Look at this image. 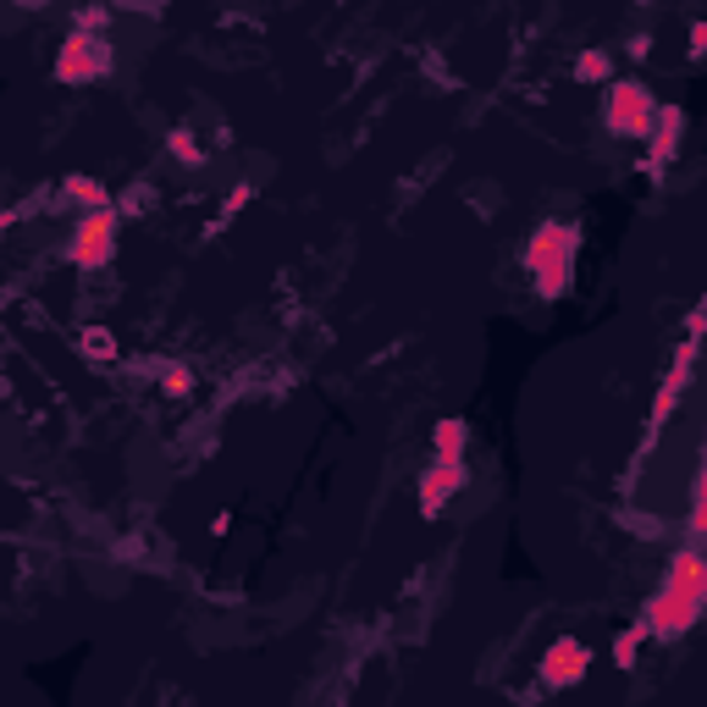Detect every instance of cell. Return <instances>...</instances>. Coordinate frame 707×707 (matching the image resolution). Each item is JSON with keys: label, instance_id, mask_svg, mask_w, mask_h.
<instances>
[{"label": "cell", "instance_id": "ac0fdd59", "mask_svg": "<svg viewBox=\"0 0 707 707\" xmlns=\"http://www.w3.org/2000/svg\"><path fill=\"white\" fill-rule=\"evenodd\" d=\"M686 50H691V61L707 56V22H691V45H686Z\"/></svg>", "mask_w": 707, "mask_h": 707}, {"label": "cell", "instance_id": "ffe728a7", "mask_svg": "<svg viewBox=\"0 0 707 707\" xmlns=\"http://www.w3.org/2000/svg\"><path fill=\"white\" fill-rule=\"evenodd\" d=\"M636 6H652V0H636Z\"/></svg>", "mask_w": 707, "mask_h": 707}, {"label": "cell", "instance_id": "9c48e42d", "mask_svg": "<svg viewBox=\"0 0 707 707\" xmlns=\"http://www.w3.org/2000/svg\"><path fill=\"white\" fill-rule=\"evenodd\" d=\"M680 139H686V111L680 106H658V122L647 134V166L664 171L675 155H680Z\"/></svg>", "mask_w": 707, "mask_h": 707}, {"label": "cell", "instance_id": "9a60e30c", "mask_svg": "<svg viewBox=\"0 0 707 707\" xmlns=\"http://www.w3.org/2000/svg\"><path fill=\"white\" fill-rule=\"evenodd\" d=\"M166 149H171V155H177L183 166H199V160H205V149H199V139H194L188 128H171V139H166Z\"/></svg>", "mask_w": 707, "mask_h": 707}, {"label": "cell", "instance_id": "5b68a950", "mask_svg": "<svg viewBox=\"0 0 707 707\" xmlns=\"http://www.w3.org/2000/svg\"><path fill=\"white\" fill-rule=\"evenodd\" d=\"M464 487H470V470H464V459H431V470L421 475V492H415V503H421V520H442V514H448V503H453Z\"/></svg>", "mask_w": 707, "mask_h": 707}, {"label": "cell", "instance_id": "8992f818", "mask_svg": "<svg viewBox=\"0 0 707 707\" xmlns=\"http://www.w3.org/2000/svg\"><path fill=\"white\" fill-rule=\"evenodd\" d=\"M586 669H591V647H586V641H575V636H559V641L542 652L537 680H542L548 691H569V686H580V680H586Z\"/></svg>", "mask_w": 707, "mask_h": 707}, {"label": "cell", "instance_id": "2e32d148", "mask_svg": "<svg viewBox=\"0 0 707 707\" xmlns=\"http://www.w3.org/2000/svg\"><path fill=\"white\" fill-rule=\"evenodd\" d=\"M691 531L707 537V442H703V475H697V492H691Z\"/></svg>", "mask_w": 707, "mask_h": 707}, {"label": "cell", "instance_id": "7a4b0ae2", "mask_svg": "<svg viewBox=\"0 0 707 707\" xmlns=\"http://www.w3.org/2000/svg\"><path fill=\"white\" fill-rule=\"evenodd\" d=\"M575 255H580V227L548 216V222L531 233V244H526L531 287H537L542 298H564L569 283H575Z\"/></svg>", "mask_w": 707, "mask_h": 707}, {"label": "cell", "instance_id": "5bb4252c", "mask_svg": "<svg viewBox=\"0 0 707 707\" xmlns=\"http://www.w3.org/2000/svg\"><path fill=\"white\" fill-rule=\"evenodd\" d=\"M67 199L84 205V210H100V205H106V183H95V177H67Z\"/></svg>", "mask_w": 707, "mask_h": 707}, {"label": "cell", "instance_id": "4fadbf2b", "mask_svg": "<svg viewBox=\"0 0 707 707\" xmlns=\"http://www.w3.org/2000/svg\"><path fill=\"white\" fill-rule=\"evenodd\" d=\"M78 348H84L95 365H111V360H117V337H111L106 326H84V332H78Z\"/></svg>", "mask_w": 707, "mask_h": 707}, {"label": "cell", "instance_id": "d6986e66", "mask_svg": "<svg viewBox=\"0 0 707 707\" xmlns=\"http://www.w3.org/2000/svg\"><path fill=\"white\" fill-rule=\"evenodd\" d=\"M625 50H630V56H636V61H641V56H652V39H647V33H636V39H630V45H625Z\"/></svg>", "mask_w": 707, "mask_h": 707}, {"label": "cell", "instance_id": "3957f363", "mask_svg": "<svg viewBox=\"0 0 707 707\" xmlns=\"http://www.w3.org/2000/svg\"><path fill=\"white\" fill-rule=\"evenodd\" d=\"M602 122H608L613 139H647L652 122H658V100L647 95V84L613 78L608 84V100H602Z\"/></svg>", "mask_w": 707, "mask_h": 707}, {"label": "cell", "instance_id": "277c9868", "mask_svg": "<svg viewBox=\"0 0 707 707\" xmlns=\"http://www.w3.org/2000/svg\"><path fill=\"white\" fill-rule=\"evenodd\" d=\"M67 261H72V266H84V272H106V266L117 261V216H111V205L84 210V222L72 227Z\"/></svg>", "mask_w": 707, "mask_h": 707}, {"label": "cell", "instance_id": "52a82bcc", "mask_svg": "<svg viewBox=\"0 0 707 707\" xmlns=\"http://www.w3.org/2000/svg\"><path fill=\"white\" fill-rule=\"evenodd\" d=\"M691 365H697V337H686V343H680V354H675L669 376L658 382V399H652L647 431H658V425H664L669 415H675V410H680V399H686V387H691Z\"/></svg>", "mask_w": 707, "mask_h": 707}, {"label": "cell", "instance_id": "e0dca14e", "mask_svg": "<svg viewBox=\"0 0 707 707\" xmlns=\"http://www.w3.org/2000/svg\"><path fill=\"white\" fill-rule=\"evenodd\" d=\"M188 382H194V376H188L183 365H166V371H160V387H166V393H188Z\"/></svg>", "mask_w": 707, "mask_h": 707}, {"label": "cell", "instance_id": "30bf717a", "mask_svg": "<svg viewBox=\"0 0 707 707\" xmlns=\"http://www.w3.org/2000/svg\"><path fill=\"white\" fill-rule=\"evenodd\" d=\"M431 448H436V459H464V448H470V425L459 421V415L436 421L431 425Z\"/></svg>", "mask_w": 707, "mask_h": 707}, {"label": "cell", "instance_id": "ba28073f", "mask_svg": "<svg viewBox=\"0 0 707 707\" xmlns=\"http://www.w3.org/2000/svg\"><path fill=\"white\" fill-rule=\"evenodd\" d=\"M100 72H106V45L89 33H67V45L56 56V78L61 84H95Z\"/></svg>", "mask_w": 707, "mask_h": 707}, {"label": "cell", "instance_id": "6da1fadb", "mask_svg": "<svg viewBox=\"0 0 707 707\" xmlns=\"http://www.w3.org/2000/svg\"><path fill=\"white\" fill-rule=\"evenodd\" d=\"M703 608H707V559L691 553V548H680V553L669 559L664 591L641 608V625H647V636L675 641V636H686V630L703 619Z\"/></svg>", "mask_w": 707, "mask_h": 707}, {"label": "cell", "instance_id": "7c38bea8", "mask_svg": "<svg viewBox=\"0 0 707 707\" xmlns=\"http://www.w3.org/2000/svg\"><path fill=\"white\" fill-rule=\"evenodd\" d=\"M652 636H647V625H625L619 636H613V664L619 669H636V658H641V647H647Z\"/></svg>", "mask_w": 707, "mask_h": 707}, {"label": "cell", "instance_id": "8fae6325", "mask_svg": "<svg viewBox=\"0 0 707 707\" xmlns=\"http://www.w3.org/2000/svg\"><path fill=\"white\" fill-rule=\"evenodd\" d=\"M575 78L580 84H613V56L608 50H580L575 56Z\"/></svg>", "mask_w": 707, "mask_h": 707}]
</instances>
